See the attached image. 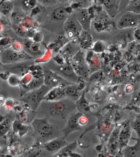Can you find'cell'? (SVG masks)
<instances>
[{
	"label": "cell",
	"mask_w": 140,
	"mask_h": 157,
	"mask_svg": "<svg viewBox=\"0 0 140 157\" xmlns=\"http://www.w3.org/2000/svg\"><path fill=\"white\" fill-rule=\"evenodd\" d=\"M33 129V136L45 142L59 136L58 129L49 122L46 117L36 118L31 123Z\"/></svg>",
	"instance_id": "obj_2"
},
{
	"label": "cell",
	"mask_w": 140,
	"mask_h": 157,
	"mask_svg": "<svg viewBox=\"0 0 140 157\" xmlns=\"http://www.w3.org/2000/svg\"><path fill=\"white\" fill-rule=\"evenodd\" d=\"M140 66L138 64L133 63L131 64L129 67V70L132 73H136L139 71Z\"/></svg>",
	"instance_id": "obj_42"
},
{
	"label": "cell",
	"mask_w": 140,
	"mask_h": 157,
	"mask_svg": "<svg viewBox=\"0 0 140 157\" xmlns=\"http://www.w3.org/2000/svg\"><path fill=\"white\" fill-rule=\"evenodd\" d=\"M111 18L107 14H99L97 16L95 17L94 19L93 26L95 30L98 31H101L107 29H112V25L110 19Z\"/></svg>",
	"instance_id": "obj_16"
},
{
	"label": "cell",
	"mask_w": 140,
	"mask_h": 157,
	"mask_svg": "<svg viewBox=\"0 0 140 157\" xmlns=\"http://www.w3.org/2000/svg\"><path fill=\"white\" fill-rule=\"evenodd\" d=\"M14 9V5L12 1H0V13L4 16L9 17Z\"/></svg>",
	"instance_id": "obj_26"
},
{
	"label": "cell",
	"mask_w": 140,
	"mask_h": 157,
	"mask_svg": "<svg viewBox=\"0 0 140 157\" xmlns=\"http://www.w3.org/2000/svg\"><path fill=\"white\" fill-rule=\"evenodd\" d=\"M69 12L67 8L60 7L53 10L51 16L52 18L56 20H62L68 18Z\"/></svg>",
	"instance_id": "obj_27"
},
{
	"label": "cell",
	"mask_w": 140,
	"mask_h": 157,
	"mask_svg": "<svg viewBox=\"0 0 140 157\" xmlns=\"http://www.w3.org/2000/svg\"><path fill=\"white\" fill-rule=\"evenodd\" d=\"M84 114L79 112L73 113L66 121V125L62 130L65 138L74 132L82 130V126L80 125L79 120Z\"/></svg>",
	"instance_id": "obj_12"
},
{
	"label": "cell",
	"mask_w": 140,
	"mask_h": 157,
	"mask_svg": "<svg viewBox=\"0 0 140 157\" xmlns=\"http://www.w3.org/2000/svg\"><path fill=\"white\" fill-rule=\"evenodd\" d=\"M85 59L89 65L90 73L91 72L93 73L100 70V62L98 57L94 52L89 50L85 55Z\"/></svg>",
	"instance_id": "obj_21"
},
{
	"label": "cell",
	"mask_w": 140,
	"mask_h": 157,
	"mask_svg": "<svg viewBox=\"0 0 140 157\" xmlns=\"http://www.w3.org/2000/svg\"><path fill=\"white\" fill-rule=\"evenodd\" d=\"M20 3V8L24 12L32 11V10L36 6L37 1H19Z\"/></svg>",
	"instance_id": "obj_30"
},
{
	"label": "cell",
	"mask_w": 140,
	"mask_h": 157,
	"mask_svg": "<svg viewBox=\"0 0 140 157\" xmlns=\"http://www.w3.org/2000/svg\"><path fill=\"white\" fill-rule=\"evenodd\" d=\"M29 127L27 124H23L18 133L19 136H22L26 135L28 131Z\"/></svg>",
	"instance_id": "obj_40"
},
{
	"label": "cell",
	"mask_w": 140,
	"mask_h": 157,
	"mask_svg": "<svg viewBox=\"0 0 140 157\" xmlns=\"http://www.w3.org/2000/svg\"><path fill=\"white\" fill-rule=\"evenodd\" d=\"M136 141L133 145H127L122 148V154L124 157H139L140 151V138H131Z\"/></svg>",
	"instance_id": "obj_19"
},
{
	"label": "cell",
	"mask_w": 140,
	"mask_h": 157,
	"mask_svg": "<svg viewBox=\"0 0 140 157\" xmlns=\"http://www.w3.org/2000/svg\"><path fill=\"white\" fill-rule=\"evenodd\" d=\"M43 38V35L41 32L36 33V34L33 36L32 41L36 43H39L42 40Z\"/></svg>",
	"instance_id": "obj_44"
},
{
	"label": "cell",
	"mask_w": 140,
	"mask_h": 157,
	"mask_svg": "<svg viewBox=\"0 0 140 157\" xmlns=\"http://www.w3.org/2000/svg\"><path fill=\"white\" fill-rule=\"evenodd\" d=\"M43 72L44 85L50 89L56 87L62 84L69 85L72 84L65 80L59 75L53 72L46 65L41 66Z\"/></svg>",
	"instance_id": "obj_8"
},
{
	"label": "cell",
	"mask_w": 140,
	"mask_h": 157,
	"mask_svg": "<svg viewBox=\"0 0 140 157\" xmlns=\"http://www.w3.org/2000/svg\"><path fill=\"white\" fill-rule=\"evenodd\" d=\"M6 109L8 111H10L14 108V105H16V101L12 98H9L6 100Z\"/></svg>",
	"instance_id": "obj_38"
},
{
	"label": "cell",
	"mask_w": 140,
	"mask_h": 157,
	"mask_svg": "<svg viewBox=\"0 0 140 157\" xmlns=\"http://www.w3.org/2000/svg\"><path fill=\"white\" fill-rule=\"evenodd\" d=\"M85 91L83 90L81 96L75 102L76 107L78 112L83 114L90 112V107L87 100L85 98Z\"/></svg>",
	"instance_id": "obj_25"
},
{
	"label": "cell",
	"mask_w": 140,
	"mask_h": 157,
	"mask_svg": "<svg viewBox=\"0 0 140 157\" xmlns=\"http://www.w3.org/2000/svg\"><path fill=\"white\" fill-rule=\"evenodd\" d=\"M133 55L131 54V53L127 52L126 53L124 54V58L125 60H126L127 61L130 63L131 62V61L133 60Z\"/></svg>",
	"instance_id": "obj_46"
},
{
	"label": "cell",
	"mask_w": 140,
	"mask_h": 157,
	"mask_svg": "<svg viewBox=\"0 0 140 157\" xmlns=\"http://www.w3.org/2000/svg\"><path fill=\"white\" fill-rule=\"evenodd\" d=\"M67 85L62 84L51 89L43 99V101L54 102L66 98L65 89Z\"/></svg>",
	"instance_id": "obj_14"
},
{
	"label": "cell",
	"mask_w": 140,
	"mask_h": 157,
	"mask_svg": "<svg viewBox=\"0 0 140 157\" xmlns=\"http://www.w3.org/2000/svg\"><path fill=\"white\" fill-rule=\"evenodd\" d=\"M32 64H33V63L31 60L9 64L1 63L2 71L17 75L21 78L28 73L30 66Z\"/></svg>",
	"instance_id": "obj_9"
},
{
	"label": "cell",
	"mask_w": 140,
	"mask_h": 157,
	"mask_svg": "<svg viewBox=\"0 0 140 157\" xmlns=\"http://www.w3.org/2000/svg\"><path fill=\"white\" fill-rule=\"evenodd\" d=\"M46 66L65 80L72 84H75L79 78L70 64L66 62L63 58L49 61Z\"/></svg>",
	"instance_id": "obj_3"
},
{
	"label": "cell",
	"mask_w": 140,
	"mask_h": 157,
	"mask_svg": "<svg viewBox=\"0 0 140 157\" xmlns=\"http://www.w3.org/2000/svg\"><path fill=\"white\" fill-rule=\"evenodd\" d=\"M6 99L4 96L0 95V107L4 105L5 103Z\"/></svg>",
	"instance_id": "obj_48"
},
{
	"label": "cell",
	"mask_w": 140,
	"mask_h": 157,
	"mask_svg": "<svg viewBox=\"0 0 140 157\" xmlns=\"http://www.w3.org/2000/svg\"><path fill=\"white\" fill-rule=\"evenodd\" d=\"M131 128L130 124L127 123L120 129L118 136V144L119 148H123L127 145L131 139Z\"/></svg>",
	"instance_id": "obj_18"
},
{
	"label": "cell",
	"mask_w": 140,
	"mask_h": 157,
	"mask_svg": "<svg viewBox=\"0 0 140 157\" xmlns=\"http://www.w3.org/2000/svg\"><path fill=\"white\" fill-rule=\"evenodd\" d=\"M140 14L126 12L118 19L116 24L117 29L125 30L135 29L139 25Z\"/></svg>",
	"instance_id": "obj_10"
},
{
	"label": "cell",
	"mask_w": 140,
	"mask_h": 157,
	"mask_svg": "<svg viewBox=\"0 0 140 157\" xmlns=\"http://www.w3.org/2000/svg\"><path fill=\"white\" fill-rule=\"evenodd\" d=\"M130 124L131 129L132 128L136 132L138 136L140 138V115L136 117L134 120Z\"/></svg>",
	"instance_id": "obj_35"
},
{
	"label": "cell",
	"mask_w": 140,
	"mask_h": 157,
	"mask_svg": "<svg viewBox=\"0 0 140 157\" xmlns=\"http://www.w3.org/2000/svg\"><path fill=\"white\" fill-rule=\"evenodd\" d=\"M134 29H129L123 30V31L121 34L122 39L123 41L127 44L135 41L134 37Z\"/></svg>",
	"instance_id": "obj_29"
},
{
	"label": "cell",
	"mask_w": 140,
	"mask_h": 157,
	"mask_svg": "<svg viewBox=\"0 0 140 157\" xmlns=\"http://www.w3.org/2000/svg\"><path fill=\"white\" fill-rule=\"evenodd\" d=\"M127 52L131 53L134 56H139L140 45V43L134 41L131 43H127L126 45Z\"/></svg>",
	"instance_id": "obj_31"
},
{
	"label": "cell",
	"mask_w": 140,
	"mask_h": 157,
	"mask_svg": "<svg viewBox=\"0 0 140 157\" xmlns=\"http://www.w3.org/2000/svg\"><path fill=\"white\" fill-rule=\"evenodd\" d=\"M33 57L24 50L17 51L9 48L0 52V63L3 64H9L22 61H29Z\"/></svg>",
	"instance_id": "obj_5"
},
{
	"label": "cell",
	"mask_w": 140,
	"mask_h": 157,
	"mask_svg": "<svg viewBox=\"0 0 140 157\" xmlns=\"http://www.w3.org/2000/svg\"><path fill=\"white\" fill-rule=\"evenodd\" d=\"M119 129L115 130L113 131L112 135L108 141V152L111 154H115L119 148L118 144V136L119 132Z\"/></svg>",
	"instance_id": "obj_24"
},
{
	"label": "cell",
	"mask_w": 140,
	"mask_h": 157,
	"mask_svg": "<svg viewBox=\"0 0 140 157\" xmlns=\"http://www.w3.org/2000/svg\"><path fill=\"white\" fill-rule=\"evenodd\" d=\"M81 49H90L93 45L92 35L90 31L83 30L78 39Z\"/></svg>",
	"instance_id": "obj_20"
},
{
	"label": "cell",
	"mask_w": 140,
	"mask_h": 157,
	"mask_svg": "<svg viewBox=\"0 0 140 157\" xmlns=\"http://www.w3.org/2000/svg\"><path fill=\"white\" fill-rule=\"evenodd\" d=\"M82 92L78 90L75 84H71L66 86L65 95L66 98L75 102L81 96Z\"/></svg>",
	"instance_id": "obj_23"
},
{
	"label": "cell",
	"mask_w": 140,
	"mask_h": 157,
	"mask_svg": "<svg viewBox=\"0 0 140 157\" xmlns=\"http://www.w3.org/2000/svg\"><path fill=\"white\" fill-rule=\"evenodd\" d=\"M79 123L80 125L82 126L86 125L88 123V119L86 117L84 116V115H83L80 118L79 120Z\"/></svg>",
	"instance_id": "obj_45"
},
{
	"label": "cell",
	"mask_w": 140,
	"mask_h": 157,
	"mask_svg": "<svg viewBox=\"0 0 140 157\" xmlns=\"http://www.w3.org/2000/svg\"></svg>",
	"instance_id": "obj_52"
},
{
	"label": "cell",
	"mask_w": 140,
	"mask_h": 157,
	"mask_svg": "<svg viewBox=\"0 0 140 157\" xmlns=\"http://www.w3.org/2000/svg\"><path fill=\"white\" fill-rule=\"evenodd\" d=\"M3 36H2V34H0V39L3 37Z\"/></svg>",
	"instance_id": "obj_51"
},
{
	"label": "cell",
	"mask_w": 140,
	"mask_h": 157,
	"mask_svg": "<svg viewBox=\"0 0 140 157\" xmlns=\"http://www.w3.org/2000/svg\"><path fill=\"white\" fill-rule=\"evenodd\" d=\"M93 11H91V8H78L74 14L77 21L81 25L83 30L90 31L91 29L92 21Z\"/></svg>",
	"instance_id": "obj_11"
},
{
	"label": "cell",
	"mask_w": 140,
	"mask_h": 157,
	"mask_svg": "<svg viewBox=\"0 0 140 157\" xmlns=\"http://www.w3.org/2000/svg\"><path fill=\"white\" fill-rule=\"evenodd\" d=\"M21 78L17 75L10 74L7 79L8 84L10 86L16 87L19 86L21 81Z\"/></svg>",
	"instance_id": "obj_34"
},
{
	"label": "cell",
	"mask_w": 140,
	"mask_h": 157,
	"mask_svg": "<svg viewBox=\"0 0 140 157\" xmlns=\"http://www.w3.org/2000/svg\"><path fill=\"white\" fill-rule=\"evenodd\" d=\"M133 90V88L131 85H128L125 88V92L127 93H131Z\"/></svg>",
	"instance_id": "obj_47"
},
{
	"label": "cell",
	"mask_w": 140,
	"mask_h": 157,
	"mask_svg": "<svg viewBox=\"0 0 140 157\" xmlns=\"http://www.w3.org/2000/svg\"><path fill=\"white\" fill-rule=\"evenodd\" d=\"M1 68H2V67H1V63H0V69ZM1 72H2V71H0V73ZM1 82H2V79L0 78V86H1Z\"/></svg>",
	"instance_id": "obj_50"
},
{
	"label": "cell",
	"mask_w": 140,
	"mask_h": 157,
	"mask_svg": "<svg viewBox=\"0 0 140 157\" xmlns=\"http://www.w3.org/2000/svg\"><path fill=\"white\" fill-rule=\"evenodd\" d=\"M70 64L77 75L84 80H89L90 70L85 59V54L80 50L72 58Z\"/></svg>",
	"instance_id": "obj_6"
},
{
	"label": "cell",
	"mask_w": 140,
	"mask_h": 157,
	"mask_svg": "<svg viewBox=\"0 0 140 157\" xmlns=\"http://www.w3.org/2000/svg\"><path fill=\"white\" fill-rule=\"evenodd\" d=\"M68 144L64 136H59L44 143L43 147L47 151L55 153L61 151Z\"/></svg>",
	"instance_id": "obj_15"
},
{
	"label": "cell",
	"mask_w": 140,
	"mask_h": 157,
	"mask_svg": "<svg viewBox=\"0 0 140 157\" xmlns=\"http://www.w3.org/2000/svg\"><path fill=\"white\" fill-rule=\"evenodd\" d=\"M11 122L9 119H6L0 124V138L6 135L11 127Z\"/></svg>",
	"instance_id": "obj_33"
},
{
	"label": "cell",
	"mask_w": 140,
	"mask_h": 157,
	"mask_svg": "<svg viewBox=\"0 0 140 157\" xmlns=\"http://www.w3.org/2000/svg\"><path fill=\"white\" fill-rule=\"evenodd\" d=\"M75 85L80 91L82 92L84 90V88L85 86V80L79 77L77 82L76 83Z\"/></svg>",
	"instance_id": "obj_39"
},
{
	"label": "cell",
	"mask_w": 140,
	"mask_h": 157,
	"mask_svg": "<svg viewBox=\"0 0 140 157\" xmlns=\"http://www.w3.org/2000/svg\"><path fill=\"white\" fill-rule=\"evenodd\" d=\"M51 89L50 88L42 85L38 89L28 92L20 98V101L28 106L30 110L36 112L41 102L47 93Z\"/></svg>",
	"instance_id": "obj_4"
},
{
	"label": "cell",
	"mask_w": 140,
	"mask_h": 157,
	"mask_svg": "<svg viewBox=\"0 0 140 157\" xmlns=\"http://www.w3.org/2000/svg\"><path fill=\"white\" fill-rule=\"evenodd\" d=\"M6 120L4 116L2 115V114H0V124L2 122H3L5 120Z\"/></svg>",
	"instance_id": "obj_49"
},
{
	"label": "cell",
	"mask_w": 140,
	"mask_h": 157,
	"mask_svg": "<svg viewBox=\"0 0 140 157\" xmlns=\"http://www.w3.org/2000/svg\"><path fill=\"white\" fill-rule=\"evenodd\" d=\"M120 2L115 0L104 1L102 4L104 9L111 19L116 17L120 8Z\"/></svg>",
	"instance_id": "obj_17"
},
{
	"label": "cell",
	"mask_w": 140,
	"mask_h": 157,
	"mask_svg": "<svg viewBox=\"0 0 140 157\" xmlns=\"http://www.w3.org/2000/svg\"><path fill=\"white\" fill-rule=\"evenodd\" d=\"M23 124L20 121L17 119L13 122V124H12V128H13V131L14 132L18 133L19 130L21 129V126L23 125Z\"/></svg>",
	"instance_id": "obj_37"
},
{
	"label": "cell",
	"mask_w": 140,
	"mask_h": 157,
	"mask_svg": "<svg viewBox=\"0 0 140 157\" xmlns=\"http://www.w3.org/2000/svg\"><path fill=\"white\" fill-rule=\"evenodd\" d=\"M129 3L125 7L126 12L140 14V0L128 1Z\"/></svg>",
	"instance_id": "obj_28"
},
{
	"label": "cell",
	"mask_w": 140,
	"mask_h": 157,
	"mask_svg": "<svg viewBox=\"0 0 140 157\" xmlns=\"http://www.w3.org/2000/svg\"><path fill=\"white\" fill-rule=\"evenodd\" d=\"M103 77V72L102 71L99 70L92 74L89 77V80L97 81L100 80Z\"/></svg>",
	"instance_id": "obj_36"
},
{
	"label": "cell",
	"mask_w": 140,
	"mask_h": 157,
	"mask_svg": "<svg viewBox=\"0 0 140 157\" xmlns=\"http://www.w3.org/2000/svg\"><path fill=\"white\" fill-rule=\"evenodd\" d=\"M39 107L45 114L44 117L47 119L48 117H50L62 119L66 121L77 109L75 102L67 98L54 102L43 101Z\"/></svg>",
	"instance_id": "obj_1"
},
{
	"label": "cell",
	"mask_w": 140,
	"mask_h": 157,
	"mask_svg": "<svg viewBox=\"0 0 140 157\" xmlns=\"http://www.w3.org/2000/svg\"><path fill=\"white\" fill-rule=\"evenodd\" d=\"M80 50L78 40H70L60 49V54L66 62L70 64L72 58Z\"/></svg>",
	"instance_id": "obj_13"
},
{
	"label": "cell",
	"mask_w": 140,
	"mask_h": 157,
	"mask_svg": "<svg viewBox=\"0 0 140 157\" xmlns=\"http://www.w3.org/2000/svg\"><path fill=\"white\" fill-rule=\"evenodd\" d=\"M40 4L43 6H50L54 5L56 4V1H46V0H43V1H37Z\"/></svg>",
	"instance_id": "obj_41"
},
{
	"label": "cell",
	"mask_w": 140,
	"mask_h": 157,
	"mask_svg": "<svg viewBox=\"0 0 140 157\" xmlns=\"http://www.w3.org/2000/svg\"><path fill=\"white\" fill-rule=\"evenodd\" d=\"M140 30L139 28H136L134 31V37L135 41L140 43Z\"/></svg>",
	"instance_id": "obj_43"
},
{
	"label": "cell",
	"mask_w": 140,
	"mask_h": 157,
	"mask_svg": "<svg viewBox=\"0 0 140 157\" xmlns=\"http://www.w3.org/2000/svg\"><path fill=\"white\" fill-rule=\"evenodd\" d=\"M24 51L32 57V56H38L42 54L40 49L39 43H36L30 39L25 40L23 46Z\"/></svg>",
	"instance_id": "obj_22"
},
{
	"label": "cell",
	"mask_w": 140,
	"mask_h": 157,
	"mask_svg": "<svg viewBox=\"0 0 140 157\" xmlns=\"http://www.w3.org/2000/svg\"><path fill=\"white\" fill-rule=\"evenodd\" d=\"M107 46L105 42L102 41H98L93 44L90 50L95 53H102L106 50Z\"/></svg>",
	"instance_id": "obj_32"
},
{
	"label": "cell",
	"mask_w": 140,
	"mask_h": 157,
	"mask_svg": "<svg viewBox=\"0 0 140 157\" xmlns=\"http://www.w3.org/2000/svg\"><path fill=\"white\" fill-rule=\"evenodd\" d=\"M64 30L66 37L71 41L78 40V39L82 31L81 25L77 21L74 15L69 17L64 23Z\"/></svg>",
	"instance_id": "obj_7"
}]
</instances>
